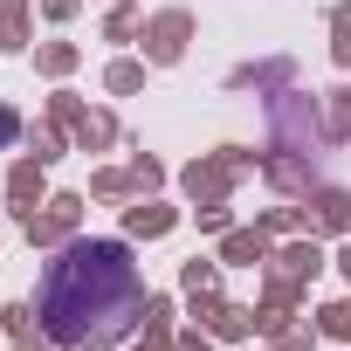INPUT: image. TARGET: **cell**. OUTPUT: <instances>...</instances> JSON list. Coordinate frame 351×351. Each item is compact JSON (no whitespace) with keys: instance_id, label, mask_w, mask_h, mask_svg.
<instances>
[{"instance_id":"obj_1","label":"cell","mask_w":351,"mask_h":351,"mask_svg":"<svg viewBox=\"0 0 351 351\" xmlns=\"http://www.w3.org/2000/svg\"><path fill=\"white\" fill-rule=\"evenodd\" d=\"M145 317V282L124 241H76L42 282V330L69 351H97L131 337Z\"/></svg>"}]
</instances>
